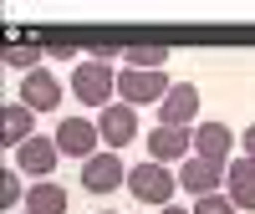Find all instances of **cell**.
<instances>
[{
    "mask_svg": "<svg viewBox=\"0 0 255 214\" xmlns=\"http://www.w3.org/2000/svg\"><path fill=\"white\" fill-rule=\"evenodd\" d=\"M128 189H133V199L168 209V199H174V189H179V174H168L163 163L148 158V163H138V168H128Z\"/></svg>",
    "mask_w": 255,
    "mask_h": 214,
    "instance_id": "6da1fadb",
    "label": "cell"
},
{
    "mask_svg": "<svg viewBox=\"0 0 255 214\" xmlns=\"http://www.w3.org/2000/svg\"><path fill=\"white\" fill-rule=\"evenodd\" d=\"M72 92H77V102H87V107H113V92H118V77H113V67H102V61H82V67L72 72Z\"/></svg>",
    "mask_w": 255,
    "mask_h": 214,
    "instance_id": "7a4b0ae2",
    "label": "cell"
},
{
    "mask_svg": "<svg viewBox=\"0 0 255 214\" xmlns=\"http://www.w3.org/2000/svg\"><path fill=\"white\" fill-rule=\"evenodd\" d=\"M97 143H102L97 117H61V127H56V148H61L67 158H82V163L97 158V153H102Z\"/></svg>",
    "mask_w": 255,
    "mask_h": 214,
    "instance_id": "3957f363",
    "label": "cell"
},
{
    "mask_svg": "<svg viewBox=\"0 0 255 214\" xmlns=\"http://www.w3.org/2000/svg\"><path fill=\"white\" fill-rule=\"evenodd\" d=\"M168 92H174V82H168L163 72H133V67L118 72V97H123L128 107H138V102H163Z\"/></svg>",
    "mask_w": 255,
    "mask_h": 214,
    "instance_id": "277c9868",
    "label": "cell"
},
{
    "mask_svg": "<svg viewBox=\"0 0 255 214\" xmlns=\"http://www.w3.org/2000/svg\"><path fill=\"white\" fill-rule=\"evenodd\" d=\"M123 184H128V168H123V158L113 153V148H102L97 158L82 163V189H87V194H113V189H123Z\"/></svg>",
    "mask_w": 255,
    "mask_h": 214,
    "instance_id": "5b68a950",
    "label": "cell"
},
{
    "mask_svg": "<svg viewBox=\"0 0 255 214\" xmlns=\"http://www.w3.org/2000/svg\"><path fill=\"white\" fill-rule=\"evenodd\" d=\"M148 158H153V163H184V158H194V127H153Z\"/></svg>",
    "mask_w": 255,
    "mask_h": 214,
    "instance_id": "8992f818",
    "label": "cell"
},
{
    "mask_svg": "<svg viewBox=\"0 0 255 214\" xmlns=\"http://www.w3.org/2000/svg\"><path fill=\"white\" fill-rule=\"evenodd\" d=\"M97 133H102V143H108L113 153H118L123 143H133V138H138V112H133L128 102L102 107V112H97Z\"/></svg>",
    "mask_w": 255,
    "mask_h": 214,
    "instance_id": "52a82bcc",
    "label": "cell"
},
{
    "mask_svg": "<svg viewBox=\"0 0 255 214\" xmlns=\"http://www.w3.org/2000/svg\"><path fill=\"white\" fill-rule=\"evenodd\" d=\"M56 158H61V148H56V138H31L26 148H15V168H20V174H26V179H51V168H56Z\"/></svg>",
    "mask_w": 255,
    "mask_h": 214,
    "instance_id": "ba28073f",
    "label": "cell"
},
{
    "mask_svg": "<svg viewBox=\"0 0 255 214\" xmlns=\"http://www.w3.org/2000/svg\"><path fill=\"white\" fill-rule=\"evenodd\" d=\"M199 112V87L194 82H174V92L158 102V127H189Z\"/></svg>",
    "mask_w": 255,
    "mask_h": 214,
    "instance_id": "9c48e42d",
    "label": "cell"
},
{
    "mask_svg": "<svg viewBox=\"0 0 255 214\" xmlns=\"http://www.w3.org/2000/svg\"><path fill=\"white\" fill-rule=\"evenodd\" d=\"M220 184H225V163H209V158H184L179 163V189H189L194 199L215 194Z\"/></svg>",
    "mask_w": 255,
    "mask_h": 214,
    "instance_id": "30bf717a",
    "label": "cell"
},
{
    "mask_svg": "<svg viewBox=\"0 0 255 214\" xmlns=\"http://www.w3.org/2000/svg\"><path fill=\"white\" fill-rule=\"evenodd\" d=\"M230 153H235V133L225 122H199L194 127V158H209V163L230 168Z\"/></svg>",
    "mask_w": 255,
    "mask_h": 214,
    "instance_id": "8fae6325",
    "label": "cell"
},
{
    "mask_svg": "<svg viewBox=\"0 0 255 214\" xmlns=\"http://www.w3.org/2000/svg\"><path fill=\"white\" fill-rule=\"evenodd\" d=\"M20 102H26L31 112H51V107H61V82L46 67H36L31 77H20Z\"/></svg>",
    "mask_w": 255,
    "mask_h": 214,
    "instance_id": "7c38bea8",
    "label": "cell"
},
{
    "mask_svg": "<svg viewBox=\"0 0 255 214\" xmlns=\"http://www.w3.org/2000/svg\"><path fill=\"white\" fill-rule=\"evenodd\" d=\"M225 194H230V204H235L240 214L255 209V163H250L245 153L230 158V168H225Z\"/></svg>",
    "mask_w": 255,
    "mask_h": 214,
    "instance_id": "4fadbf2b",
    "label": "cell"
},
{
    "mask_svg": "<svg viewBox=\"0 0 255 214\" xmlns=\"http://www.w3.org/2000/svg\"><path fill=\"white\" fill-rule=\"evenodd\" d=\"M26 214H67V189L51 184V179H41L26 189Z\"/></svg>",
    "mask_w": 255,
    "mask_h": 214,
    "instance_id": "5bb4252c",
    "label": "cell"
},
{
    "mask_svg": "<svg viewBox=\"0 0 255 214\" xmlns=\"http://www.w3.org/2000/svg\"><path fill=\"white\" fill-rule=\"evenodd\" d=\"M0 133H5V143H10V148H26V143L36 138V127H31V107H26V102H5Z\"/></svg>",
    "mask_w": 255,
    "mask_h": 214,
    "instance_id": "9a60e30c",
    "label": "cell"
},
{
    "mask_svg": "<svg viewBox=\"0 0 255 214\" xmlns=\"http://www.w3.org/2000/svg\"><path fill=\"white\" fill-rule=\"evenodd\" d=\"M26 174H20V168H5V174H0V209H26V184H20Z\"/></svg>",
    "mask_w": 255,
    "mask_h": 214,
    "instance_id": "2e32d148",
    "label": "cell"
},
{
    "mask_svg": "<svg viewBox=\"0 0 255 214\" xmlns=\"http://www.w3.org/2000/svg\"><path fill=\"white\" fill-rule=\"evenodd\" d=\"M123 61H128V67H133V72H163L168 51H163V46H133V51H128Z\"/></svg>",
    "mask_w": 255,
    "mask_h": 214,
    "instance_id": "e0dca14e",
    "label": "cell"
},
{
    "mask_svg": "<svg viewBox=\"0 0 255 214\" xmlns=\"http://www.w3.org/2000/svg\"><path fill=\"white\" fill-rule=\"evenodd\" d=\"M194 214H240V209L230 204V194H204V199H194Z\"/></svg>",
    "mask_w": 255,
    "mask_h": 214,
    "instance_id": "ac0fdd59",
    "label": "cell"
},
{
    "mask_svg": "<svg viewBox=\"0 0 255 214\" xmlns=\"http://www.w3.org/2000/svg\"><path fill=\"white\" fill-rule=\"evenodd\" d=\"M36 56H41V46H10V51H5V67H20V72L31 77V72H36L31 61H36Z\"/></svg>",
    "mask_w": 255,
    "mask_h": 214,
    "instance_id": "d6986e66",
    "label": "cell"
},
{
    "mask_svg": "<svg viewBox=\"0 0 255 214\" xmlns=\"http://www.w3.org/2000/svg\"><path fill=\"white\" fill-rule=\"evenodd\" d=\"M240 148H245V158H250V163H255V122H250V127H245V138H240Z\"/></svg>",
    "mask_w": 255,
    "mask_h": 214,
    "instance_id": "ffe728a7",
    "label": "cell"
},
{
    "mask_svg": "<svg viewBox=\"0 0 255 214\" xmlns=\"http://www.w3.org/2000/svg\"><path fill=\"white\" fill-rule=\"evenodd\" d=\"M158 214H189V209H179V204H168V209H158Z\"/></svg>",
    "mask_w": 255,
    "mask_h": 214,
    "instance_id": "44dd1931",
    "label": "cell"
},
{
    "mask_svg": "<svg viewBox=\"0 0 255 214\" xmlns=\"http://www.w3.org/2000/svg\"><path fill=\"white\" fill-rule=\"evenodd\" d=\"M102 214H113V209H102Z\"/></svg>",
    "mask_w": 255,
    "mask_h": 214,
    "instance_id": "7402d4cb",
    "label": "cell"
}]
</instances>
